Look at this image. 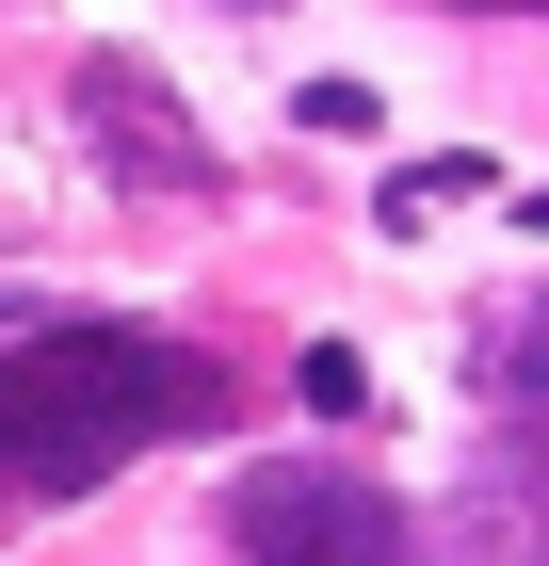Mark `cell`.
<instances>
[{
  "label": "cell",
  "instance_id": "6da1fadb",
  "mask_svg": "<svg viewBox=\"0 0 549 566\" xmlns=\"http://www.w3.org/2000/svg\"><path fill=\"white\" fill-rule=\"evenodd\" d=\"M211 421H226V373L194 340H162V324H33L0 356V518L17 502H82L129 453L211 437Z\"/></svg>",
  "mask_w": 549,
  "mask_h": 566
},
{
  "label": "cell",
  "instance_id": "7a4b0ae2",
  "mask_svg": "<svg viewBox=\"0 0 549 566\" xmlns=\"http://www.w3.org/2000/svg\"><path fill=\"white\" fill-rule=\"evenodd\" d=\"M226 551L243 566H436L421 518H404V485L339 470V453H258L226 485Z\"/></svg>",
  "mask_w": 549,
  "mask_h": 566
},
{
  "label": "cell",
  "instance_id": "3957f363",
  "mask_svg": "<svg viewBox=\"0 0 549 566\" xmlns=\"http://www.w3.org/2000/svg\"><path fill=\"white\" fill-rule=\"evenodd\" d=\"M65 114H82V146L129 178V195H226L211 130L178 114V82L146 65V49H82V82H65Z\"/></svg>",
  "mask_w": 549,
  "mask_h": 566
},
{
  "label": "cell",
  "instance_id": "277c9868",
  "mask_svg": "<svg viewBox=\"0 0 549 566\" xmlns=\"http://www.w3.org/2000/svg\"><path fill=\"white\" fill-rule=\"evenodd\" d=\"M468 389H485V421H502L517 453H549V292H502L468 324Z\"/></svg>",
  "mask_w": 549,
  "mask_h": 566
},
{
  "label": "cell",
  "instance_id": "5b68a950",
  "mask_svg": "<svg viewBox=\"0 0 549 566\" xmlns=\"http://www.w3.org/2000/svg\"><path fill=\"white\" fill-rule=\"evenodd\" d=\"M292 389H307V421H356V405H372V356H356V340H307Z\"/></svg>",
  "mask_w": 549,
  "mask_h": 566
},
{
  "label": "cell",
  "instance_id": "8992f818",
  "mask_svg": "<svg viewBox=\"0 0 549 566\" xmlns=\"http://www.w3.org/2000/svg\"><path fill=\"white\" fill-rule=\"evenodd\" d=\"M453 195H502V178H485V163H404V178H388V227H421V211H453Z\"/></svg>",
  "mask_w": 549,
  "mask_h": 566
},
{
  "label": "cell",
  "instance_id": "52a82bcc",
  "mask_svg": "<svg viewBox=\"0 0 549 566\" xmlns=\"http://www.w3.org/2000/svg\"><path fill=\"white\" fill-rule=\"evenodd\" d=\"M292 114H307V130H324V146H356V130H372V82H307Z\"/></svg>",
  "mask_w": 549,
  "mask_h": 566
},
{
  "label": "cell",
  "instance_id": "ba28073f",
  "mask_svg": "<svg viewBox=\"0 0 549 566\" xmlns=\"http://www.w3.org/2000/svg\"><path fill=\"white\" fill-rule=\"evenodd\" d=\"M453 17H549V0H453Z\"/></svg>",
  "mask_w": 549,
  "mask_h": 566
},
{
  "label": "cell",
  "instance_id": "9c48e42d",
  "mask_svg": "<svg viewBox=\"0 0 549 566\" xmlns=\"http://www.w3.org/2000/svg\"><path fill=\"white\" fill-rule=\"evenodd\" d=\"M243 17H292V0H243Z\"/></svg>",
  "mask_w": 549,
  "mask_h": 566
}]
</instances>
